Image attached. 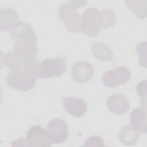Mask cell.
Listing matches in <instances>:
<instances>
[{"label": "cell", "instance_id": "cell-3", "mask_svg": "<svg viewBox=\"0 0 147 147\" xmlns=\"http://www.w3.org/2000/svg\"><path fill=\"white\" fill-rule=\"evenodd\" d=\"M59 17L67 29L73 33L83 32L82 17L71 2L63 3L59 9Z\"/></svg>", "mask_w": 147, "mask_h": 147}, {"label": "cell", "instance_id": "cell-18", "mask_svg": "<svg viewBox=\"0 0 147 147\" xmlns=\"http://www.w3.org/2000/svg\"><path fill=\"white\" fill-rule=\"evenodd\" d=\"M102 29H108L113 26L115 22V14L110 9H104L100 11Z\"/></svg>", "mask_w": 147, "mask_h": 147}, {"label": "cell", "instance_id": "cell-14", "mask_svg": "<svg viewBox=\"0 0 147 147\" xmlns=\"http://www.w3.org/2000/svg\"><path fill=\"white\" fill-rule=\"evenodd\" d=\"M146 110L144 107H137L133 109L130 114V121L132 125L139 132L146 134L147 132Z\"/></svg>", "mask_w": 147, "mask_h": 147}, {"label": "cell", "instance_id": "cell-8", "mask_svg": "<svg viewBox=\"0 0 147 147\" xmlns=\"http://www.w3.org/2000/svg\"><path fill=\"white\" fill-rule=\"evenodd\" d=\"M47 132L52 143H63L68 136L67 123L60 118L53 119L47 125Z\"/></svg>", "mask_w": 147, "mask_h": 147}, {"label": "cell", "instance_id": "cell-17", "mask_svg": "<svg viewBox=\"0 0 147 147\" xmlns=\"http://www.w3.org/2000/svg\"><path fill=\"white\" fill-rule=\"evenodd\" d=\"M146 1H126L127 7L140 19L146 17Z\"/></svg>", "mask_w": 147, "mask_h": 147}, {"label": "cell", "instance_id": "cell-20", "mask_svg": "<svg viewBox=\"0 0 147 147\" xmlns=\"http://www.w3.org/2000/svg\"><path fill=\"white\" fill-rule=\"evenodd\" d=\"M146 46V42H142L140 43L136 48V51L139 56V61L142 66L146 67V51L144 53L142 52L143 49Z\"/></svg>", "mask_w": 147, "mask_h": 147}, {"label": "cell", "instance_id": "cell-5", "mask_svg": "<svg viewBox=\"0 0 147 147\" xmlns=\"http://www.w3.org/2000/svg\"><path fill=\"white\" fill-rule=\"evenodd\" d=\"M37 75L41 79H49L53 76H60L66 70L65 60L61 57L46 59L37 65Z\"/></svg>", "mask_w": 147, "mask_h": 147}, {"label": "cell", "instance_id": "cell-19", "mask_svg": "<svg viewBox=\"0 0 147 147\" xmlns=\"http://www.w3.org/2000/svg\"><path fill=\"white\" fill-rule=\"evenodd\" d=\"M103 140L98 136H92L86 141L84 146H104Z\"/></svg>", "mask_w": 147, "mask_h": 147}, {"label": "cell", "instance_id": "cell-21", "mask_svg": "<svg viewBox=\"0 0 147 147\" xmlns=\"http://www.w3.org/2000/svg\"><path fill=\"white\" fill-rule=\"evenodd\" d=\"M137 95L141 98H146V80H144L140 82L136 86Z\"/></svg>", "mask_w": 147, "mask_h": 147}, {"label": "cell", "instance_id": "cell-2", "mask_svg": "<svg viewBox=\"0 0 147 147\" xmlns=\"http://www.w3.org/2000/svg\"><path fill=\"white\" fill-rule=\"evenodd\" d=\"M36 79V74L34 69L14 70L7 75L6 83L11 88L28 91L34 87Z\"/></svg>", "mask_w": 147, "mask_h": 147}, {"label": "cell", "instance_id": "cell-6", "mask_svg": "<svg viewBox=\"0 0 147 147\" xmlns=\"http://www.w3.org/2000/svg\"><path fill=\"white\" fill-rule=\"evenodd\" d=\"M82 17L83 32L90 37L97 36L102 29L100 11L95 7H89Z\"/></svg>", "mask_w": 147, "mask_h": 147}, {"label": "cell", "instance_id": "cell-11", "mask_svg": "<svg viewBox=\"0 0 147 147\" xmlns=\"http://www.w3.org/2000/svg\"><path fill=\"white\" fill-rule=\"evenodd\" d=\"M10 35L17 41L37 42V37L32 26L27 22L20 21L11 30Z\"/></svg>", "mask_w": 147, "mask_h": 147}, {"label": "cell", "instance_id": "cell-4", "mask_svg": "<svg viewBox=\"0 0 147 147\" xmlns=\"http://www.w3.org/2000/svg\"><path fill=\"white\" fill-rule=\"evenodd\" d=\"M14 142L17 144L16 146H51L53 144L47 130L38 125L33 126L28 129L25 139L20 138Z\"/></svg>", "mask_w": 147, "mask_h": 147}, {"label": "cell", "instance_id": "cell-10", "mask_svg": "<svg viewBox=\"0 0 147 147\" xmlns=\"http://www.w3.org/2000/svg\"><path fill=\"white\" fill-rule=\"evenodd\" d=\"M61 102L65 110L74 117H82L87 111V105L82 99L67 96L62 98Z\"/></svg>", "mask_w": 147, "mask_h": 147}, {"label": "cell", "instance_id": "cell-22", "mask_svg": "<svg viewBox=\"0 0 147 147\" xmlns=\"http://www.w3.org/2000/svg\"><path fill=\"white\" fill-rule=\"evenodd\" d=\"M71 3L76 7H80L83 6L87 1H71Z\"/></svg>", "mask_w": 147, "mask_h": 147}, {"label": "cell", "instance_id": "cell-7", "mask_svg": "<svg viewBox=\"0 0 147 147\" xmlns=\"http://www.w3.org/2000/svg\"><path fill=\"white\" fill-rule=\"evenodd\" d=\"M131 77L129 69L123 65L107 70L102 76V82L109 88H115L127 82Z\"/></svg>", "mask_w": 147, "mask_h": 147}, {"label": "cell", "instance_id": "cell-13", "mask_svg": "<svg viewBox=\"0 0 147 147\" xmlns=\"http://www.w3.org/2000/svg\"><path fill=\"white\" fill-rule=\"evenodd\" d=\"M19 15L13 7H5L0 10V28L2 30H11L18 22Z\"/></svg>", "mask_w": 147, "mask_h": 147}, {"label": "cell", "instance_id": "cell-12", "mask_svg": "<svg viewBox=\"0 0 147 147\" xmlns=\"http://www.w3.org/2000/svg\"><path fill=\"white\" fill-rule=\"evenodd\" d=\"M108 109L114 114H123L130 108V103L126 97L121 94H114L107 99Z\"/></svg>", "mask_w": 147, "mask_h": 147}, {"label": "cell", "instance_id": "cell-16", "mask_svg": "<svg viewBox=\"0 0 147 147\" xmlns=\"http://www.w3.org/2000/svg\"><path fill=\"white\" fill-rule=\"evenodd\" d=\"M92 52L94 56L100 61H107L114 59L112 50L102 42H94L92 46Z\"/></svg>", "mask_w": 147, "mask_h": 147}, {"label": "cell", "instance_id": "cell-15", "mask_svg": "<svg viewBox=\"0 0 147 147\" xmlns=\"http://www.w3.org/2000/svg\"><path fill=\"white\" fill-rule=\"evenodd\" d=\"M140 138L138 130L132 125H126L122 128L119 133V139L122 144L131 146L136 144Z\"/></svg>", "mask_w": 147, "mask_h": 147}, {"label": "cell", "instance_id": "cell-9", "mask_svg": "<svg viewBox=\"0 0 147 147\" xmlns=\"http://www.w3.org/2000/svg\"><path fill=\"white\" fill-rule=\"evenodd\" d=\"M94 74V67L87 61H79L75 63L71 69L72 79L80 83L89 81L93 76Z\"/></svg>", "mask_w": 147, "mask_h": 147}, {"label": "cell", "instance_id": "cell-1", "mask_svg": "<svg viewBox=\"0 0 147 147\" xmlns=\"http://www.w3.org/2000/svg\"><path fill=\"white\" fill-rule=\"evenodd\" d=\"M14 53L21 63L22 69H34L37 65V48L36 42L17 41Z\"/></svg>", "mask_w": 147, "mask_h": 147}]
</instances>
